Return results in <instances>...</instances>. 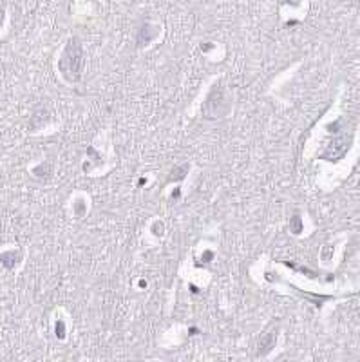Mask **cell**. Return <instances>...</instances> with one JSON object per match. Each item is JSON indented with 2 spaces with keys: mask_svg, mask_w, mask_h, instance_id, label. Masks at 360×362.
<instances>
[{
  "mask_svg": "<svg viewBox=\"0 0 360 362\" xmlns=\"http://www.w3.org/2000/svg\"><path fill=\"white\" fill-rule=\"evenodd\" d=\"M186 172H188V165H181V167L172 168V172H170L169 181H180V179L185 178V174H186Z\"/></svg>",
  "mask_w": 360,
  "mask_h": 362,
  "instance_id": "6",
  "label": "cell"
},
{
  "mask_svg": "<svg viewBox=\"0 0 360 362\" xmlns=\"http://www.w3.org/2000/svg\"><path fill=\"white\" fill-rule=\"evenodd\" d=\"M349 143H351V136H340V138H335L328 145V149L322 152L320 160L326 161H338L342 160L346 152L349 150Z\"/></svg>",
  "mask_w": 360,
  "mask_h": 362,
  "instance_id": "3",
  "label": "cell"
},
{
  "mask_svg": "<svg viewBox=\"0 0 360 362\" xmlns=\"http://www.w3.org/2000/svg\"><path fill=\"white\" fill-rule=\"evenodd\" d=\"M230 104H232V102H230L228 94L225 92V89L221 85H214L203 104V116L206 120L223 118V116H227V112L230 111Z\"/></svg>",
  "mask_w": 360,
  "mask_h": 362,
  "instance_id": "2",
  "label": "cell"
},
{
  "mask_svg": "<svg viewBox=\"0 0 360 362\" xmlns=\"http://www.w3.org/2000/svg\"><path fill=\"white\" fill-rule=\"evenodd\" d=\"M277 342V330H272L261 337V342H259V350H257V357H264L266 353L273 350V346Z\"/></svg>",
  "mask_w": 360,
  "mask_h": 362,
  "instance_id": "4",
  "label": "cell"
},
{
  "mask_svg": "<svg viewBox=\"0 0 360 362\" xmlns=\"http://www.w3.org/2000/svg\"><path fill=\"white\" fill-rule=\"evenodd\" d=\"M147 28H149V24L141 26V29L138 31V46H145V44H149L151 40H154V38H156L157 29H156V31H152V33H149V31H147Z\"/></svg>",
  "mask_w": 360,
  "mask_h": 362,
  "instance_id": "5",
  "label": "cell"
},
{
  "mask_svg": "<svg viewBox=\"0 0 360 362\" xmlns=\"http://www.w3.org/2000/svg\"><path fill=\"white\" fill-rule=\"evenodd\" d=\"M4 22V9H0V26Z\"/></svg>",
  "mask_w": 360,
  "mask_h": 362,
  "instance_id": "9",
  "label": "cell"
},
{
  "mask_svg": "<svg viewBox=\"0 0 360 362\" xmlns=\"http://www.w3.org/2000/svg\"><path fill=\"white\" fill-rule=\"evenodd\" d=\"M152 230H154V234H156V236H161V234H163V224L161 223H154Z\"/></svg>",
  "mask_w": 360,
  "mask_h": 362,
  "instance_id": "8",
  "label": "cell"
},
{
  "mask_svg": "<svg viewBox=\"0 0 360 362\" xmlns=\"http://www.w3.org/2000/svg\"><path fill=\"white\" fill-rule=\"evenodd\" d=\"M290 228L293 234H301L302 232V221L299 216H293V219H291V223H290Z\"/></svg>",
  "mask_w": 360,
  "mask_h": 362,
  "instance_id": "7",
  "label": "cell"
},
{
  "mask_svg": "<svg viewBox=\"0 0 360 362\" xmlns=\"http://www.w3.org/2000/svg\"><path fill=\"white\" fill-rule=\"evenodd\" d=\"M83 63H85V58H83V49H81L80 40L78 38H71L58 60L60 73H62V76L67 82L76 84L81 78Z\"/></svg>",
  "mask_w": 360,
  "mask_h": 362,
  "instance_id": "1",
  "label": "cell"
}]
</instances>
